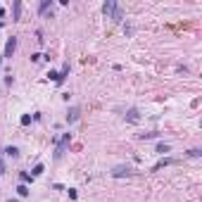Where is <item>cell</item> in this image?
Returning a JSON list of instances; mask_svg holds the SVG:
<instances>
[{
	"label": "cell",
	"instance_id": "obj_12",
	"mask_svg": "<svg viewBox=\"0 0 202 202\" xmlns=\"http://www.w3.org/2000/svg\"><path fill=\"white\" fill-rule=\"evenodd\" d=\"M31 178H34V176H31V174H26V171H22V181H24V183H29V181H31Z\"/></svg>",
	"mask_w": 202,
	"mask_h": 202
},
{
	"label": "cell",
	"instance_id": "obj_10",
	"mask_svg": "<svg viewBox=\"0 0 202 202\" xmlns=\"http://www.w3.org/2000/svg\"><path fill=\"white\" fill-rule=\"evenodd\" d=\"M19 124H22V126H29V124H31V117H29V114H24V117L19 119Z\"/></svg>",
	"mask_w": 202,
	"mask_h": 202
},
{
	"label": "cell",
	"instance_id": "obj_13",
	"mask_svg": "<svg viewBox=\"0 0 202 202\" xmlns=\"http://www.w3.org/2000/svg\"><path fill=\"white\" fill-rule=\"evenodd\" d=\"M19 10H22V5H19V2H14V19H19Z\"/></svg>",
	"mask_w": 202,
	"mask_h": 202
},
{
	"label": "cell",
	"instance_id": "obj_7",
	"mask_svg": "<svg viewBox=\"0 0 202 202\" xmlns=\"http://www.w3.org/2000/svg\"><path fill=\"white\" fill-rule=\"evenodd\" d=\"M79 119V109L74 107V109H69V114H67V121H76Z\"/></svg>",
	"mask_w": 202,
	"mask_h": 202
},
{
	"label": "cell",
	"instance_id": "obj_5",
	"mask_svg": "<svg viewBox=\"0 0 202 202\" xmlns=\"http://www.w3.org/2000/svg\"><path fill=\"white\" fill-rule=\"evenodd\" d=\"M126 119H129V121H140V117H138L135 109H129V112H126Z\"/></svg>",
	"mask_w": 202,
	"mask_h": 202
},
{
	"label": "cell",
	"instance_id": "obj_6",
	"mask_svg": "<svg viewBox=\"0 0 202 202\" xmlns=\"http://www.w3.org/2000/svg\"><path fill=\"white\" fill-rule=\"evenodd\" d=\"M5 155H7V157H19V150L10 145V147H5Z\"/></svg>",
	"mask_w": 202,
	"mask_h": 202
},
{
	"label": "cell",
	"instance_id": "obj_3",
	"mask_svg": "<svg viewBox=\"0 0 202 202\" xmlns=\"http://www.w3.org/2000/svg\"><path fill=\"white\" fill-rule=\"evenodd\" d=\"M112 176H133V169H129V167H117L114 171H112Z\"/></svg>",
	"mask_w": 202,
	"mask_h": 202
},
{
	"label": "cell",
	"instance_id": "obj_14",
	"mask_svg": "<svg viewBox=\"0 0 202 202\" xmlns=\"http://www.w3.org/2000/svg\"><path fill=\"white\" fill-rule=\"evenodd\" d=\"M43 57H45V55H40V52H36V55H31V60H34V62H40Z\"/></svg>",
	"mask_w": 202,
	"mask_h": 202
},
{
	"label": "cell",
	"instance_id": "obj_1",
	"mask_svg": "<svg viewBox=\"0 0 202 202\" xmlns=\"http://www.w3.org/2000/svg\"><path fill=\"white\" fill-rule=\"evenodd\" d=\"M69 143H71V133H64L60 138V143H57V147H55V159H60L62 155H64V150L69 147Z\"/></svg>",
	"mask_w": 202,
	"mask_h": 202
},
{
	"label": "cell",
	"instance_id": "obj_11",
	"mask_svg": "<svg viewBox=\"0 0 202 202\" xmlns=\"http://www.w3.org/2000/svg\"><path fill=\"white\" fill-rule=\"evenodd\" d=\"M157 152H162V155H164V152H169V145H164V143H159V145H157Z\"/></svg>",
	"mask_w": 202,
	"mask_h": 202
},
{
	"label": "cell",
	"instance_id": "obj_8",
	"mask_svg": "<svg viewBox=\"0 0 202 202\" xmlns=\"http://www.w3.org/2000/svg\"><path fill=\"white\" fill-rule=\"evenodd\" d=\"M17 193H19V198H26V195H29V188H26V186L22 183V186L17 188Z\"/></svg>",
	"mask_w": 202,
	"mask_h": 202
},
{
	"label": "cell",
	"instance_id": "obj_9",
	"mask_svg": "<svg viewBox=\"0 0 202 202\" xmlns=\"http://www.w3.org/2000/svg\"><path fill=\"white\" fill-rule=\"evenodd\" d=\"M43 171H45V167H43V164H36V167H34V171H31V176H40Z\"/></svg>",
	"mask_w": 202,
	"mask_h": 202
},
{
	"label": "cell",
	"instance_id": "obj_4",
	"mask_svg": "<svg viewBox=\"0 0 202 202\" xmlns=\"http://www.w3.org/2000/svg\"><path fill=\"white\" fill-rule=\"evenodd\" d=\"M117 7H119L117 2H112V0H107V2L102 5V12H105V14H114V10H117Z\"/></svg>",
	"mask_w": 202,
	"mask_h": 202
},
{
	"label": "cell",
	"instance_id": "obj_2",
	"mask_svg": "<svg viewBox=\"0 0 202 202\" xmlns=\"http://www.w3.org/2000/svg\"><path fill=\"white\" fill-rule=\"evenodd\" d=\"M14 48H17V38H7V45H5V57H12V55H14Z\"/></svg>",
	"mask_w": 202,
	"mask_h": 202
}]
</instances>
